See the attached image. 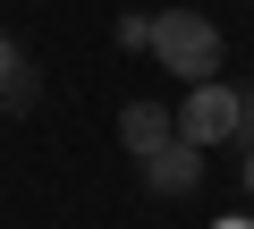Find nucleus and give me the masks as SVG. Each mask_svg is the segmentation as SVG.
<instances>
[{"label":"nucleus","mask_w":254,"mask_h":229,"mask_svg":"<svg viewBox=\"0 0 254 229\" xmlns=\"http://www.w3.org/2000/svg\"><path fill=\"white\" fill-rule=\"evenodd\" d=\"M119 51H153V17H119Z\"/></svg>","instance_id":"423d86ee"},{"label":"nucleus","mask_w":254,"mask_h":229,"mask_svg":"<svg viewBox=\"0 0 254 229\" xmlns=\"http://www.w3.org/2000/svg\"><path fill=\"white\" fill-rule=\"evenodd\" d=\"M136 178H144L153 195H195V187H203V145L170 136L161 153H144V161H136Z\"/></svg>","instance_id":"7ed1b4c3"},{"label":"nucleus","mask_w":254,"mask_h":229,"mask_svg":"<svg viewBox=\"0 0 254 229\" xmlns=\"http://www.w3.org/2000/svg\"><path fill=\"white\" fill-rule=\"evenodd\" d=\"M153 60L178 76V85H212L220 76V26L203 9H161L153 17Z\"/></svg>","instance_id":"f257e3e1"},{"label":"nucleus","mask_w":254,"mask_h":229,"mask_svg":"<svg viewBox=\"0 0 254 229\" xmlns=\"http://www.w3.org/2000/svg\"><path fill=\"white\" fill-rule=\"evenodd\" d=\"M246 145H254V93H246Z\"/></svg>","instance_id":"6e6552de"},{"label":"nucleus","mask_w":254,"mask_h":229,"mask_svg":"<svg viewBox=\"0 0 254 229\" xmlns=\"http://www.w3.org/2000/svg\"><path fill=\"white\" fill-rule=\"evenodd\" d=\"M178 136L203 145V153H212V145H246V93L220 85V76H212V85H187V102H178Z\"/></svg>","instance_id":"f03ea898"},{"label":"nucleus","mask_w":254,"mask_h":229,"mask_svg":"<svg viewBox=\"0 0 254 229\" xmlns=\"http://www.w3.org/2000/svg\"><path fill=\"white\" fill-rule=\"evenodd\" d=\"M237 178H246V195H254V145H237Z\"/></svg>","instance_id":"0eeeda50"},{"label":"nucleus","mask_w":254,"mask_h":229,"mask_svg":"<svg viewBox=\"0 0 254 229\" xmlns=\"http://www.w3.org/2000/svg\"><path fill=\"white\" fill-rule=\"evenodd\" d=\"M34 93H43L34 60H26L17 43H0V110H34Z\"/></svg>","instance_id":"39448f33"},{"label":"nucleus","mask_w":254,"mask_h":229,"mask_svg":"<svg viewBox=\"0 0 254 229\" xmlns=\"http://www.w3.org/2000/svg\"><path fill=\"white\" fill-rule=\"evenodd\" d=\"M212 229H254V221H212Z\"/></svg>","instance_id":"1a4fd4ad"},{"label":"nucleus","mask_w":254,"mask_h":229,"mask_svg":"<svg viewBox=\"0 0 254 229\" xmlns=\"http://www.w3.org/2000/svg\"><path fill=\"white\" fill-rule=\"evenodd\" d=\"M170 136H178V110H161V102H127V110H119V145L136 153V161L161 153Z\"/></svg>","instance_id":"20e7f679"}]
</instances>
